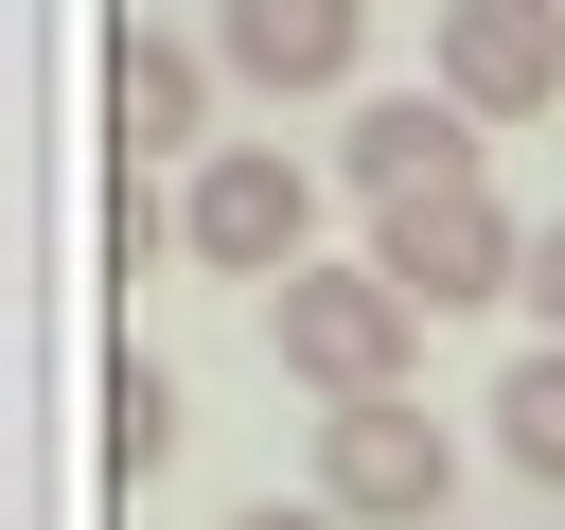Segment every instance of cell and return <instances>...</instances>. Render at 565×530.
<instances>
[{"label":"cell","mask_w":565,"mask_h":530,"mask_svg":"<svg viewBox=\"0 0 565 530\" xmlns=\"http://www.w3.org/2000/svg\"><path fill=\"white\" fill-rule=\"evenodd\" d=\"M494 459L565 495V336H547V353H512V389H494Z\"/></svg>","instance_id":"10"},{"label":"cell","mask_w":565,"mask_h":530,"mask_svg":"<svg viewBox=\"0 0 565 530\" xmlns=\"http://www.w3.org/2000/svg\"><path fill=\"white\" fill-rule=\"evenodd\" d=\"M371 265H388L424 318H459V300H512V283H530V230H512L477 177H441V194H388V212H371Z\"/></svg>","instance_id":"3"},{"label":"cell","mask_w":565,"mask_h":530,"mask_svg":"<svg viewBox=\"0 0 565 530\" xmlns=\"http://www.w3.org/2000/svg\"><path fill=\"white\" fill-rule=\"evenodd\" d=\"M318 495H335L353 530H441V495H459V442H441L406 389H371V406H335V424H318Z\"/></svg>","instance_id":"4"},{"label":"cell","mask_w":565,"mask_h":530,"mask_svg":"<svg viewBox=\"0 0 565 530\" xmlns=\"http://www.w3.org/2000/svg\"><path fill=\"white\" fill-rule=\"evenodd\" d=\"M353 53H371V0H230L212 18V71H247V88H353Z\"/></svg>","instance_id":"7"},{"label":"cell","mask_w":565,"mask_h":530,"mask_svg":"<svg viewBox=\"0 0 565 530\" xmlns=\"http://www.w3.org/2000/svg\"><path fill=\"white\" fill-rule=\"evenodd\" d=\"M441 88L477 124H547L565 106V18L547 0H441Z\"/></svg>","instance_id":"5"},{"label":"cell","mask_w":565,"mask_h":530,"mask_svg":"<svg viewBox=\"0 0 565 530\" xmlns=\"http://www.w3.org/2000/svg\"><path fill=\"white\" fill-rule=\"evenodd\" d=\"M512 300H530V318H547V336H565V212H547V230H530V283H512Z\"/></svg>","instance_id":"12"},{"label":"cell","mask_w":565,"mask_h":530,"mask_svg":"<svg viewBox=\"0 0 565 530\" xmlns=\"http://www.w3.org/2000/svg\"><path fill=\"white\" fill-rule=\"evenodd\" d=\"M300 230H318V177H300L282 141H212V159H194V194H177V247H194L212 283H282V265H300Z\"/></svg>","instance_id":"2"},{"label":"cell","mask_w":565,"mask_h":530,"mask_svg":"<svg viewBox=\"0 0 565 530\" xmlns=\"http://www.w3.org/2000/svg\"><path fill=\"white\" fill-rule=\"evenodd\" d=\"M335 177L388 212V194H441V177H477V106L459 88H371L353 106V141H335Z\"/></svg>","instance_id":"6"},{"label":"cell","mask_w":565,"mask_h":530,"mask_svg":"<svg viewBox=\"0 0 565 530\" xmlns=\"http://www.w3.org/2000/svg\"><path fill=\"white\" fill-rule=\"evenodd\" d=\"M159 247H177V194H159L141 159H106V283H141Z\"/></svg>","instance_id":"11"},{"label":"cell","mask_w":565,"mask_h":530,"mask_svg":"<svg viewBox=\"0 0 565 530\" xmlns=\"http://www.w3.org/2000/svg\"><path fill=\"white\" fill-rule=\"evenodd\" d=\"M159 459H177V371H159V353H141V336H124V353H106V477H124V495H141V477H159Z\"/></svg>","instance_id":"9"},{"label":"cell","mask_w":565,"mask_h":530,"mask_svg":"<svg viewBox=\"0 0 565 530\" xmlns=\"http://www.w3.org/2000/svg\"><path fill=\"white\" fill-rule=\"evenodd\" d=\"M265 336H282V371H300L318 406H371V389H406L424 300H406L388 265H282V283H265Z\"/></svg>","instance_id":"1"},{"label":"cell","mask_w":565,"mask_h":530,"mask_svg":"<svg viewBox=\"0 0 565 530\" xmlns=\"http://www.w3.org/2000/svg\"><path fill=\"white\" fill-rule=\"evenodd\" d=\"M230 530H353V512H335V495H247Z\"/></svg>","instance_id":"13"},{"label":"cell","mask_w":565,"mask_h":530,"mask_svg":"<svg viewBox=\"0 0 565 530\" xmlns=\"http://www.w3.org/2000/svg\"><path fill=\"white\" fill-rule=\"evenodd\" d=\"M547 18H565V0H547Z\"/></svg>","instance_id":"14"},{"label":"cell","mask_w":565,"mask_h":530,"mask_svg":"<svg viewBox=\"0 0 565 530\" xmlns=\"http://www.w3.org/2000/svg\"><path fill=\"white\" fill-rule=\"evenodd\" d=\"M194 124H212V53L124 18V35H106V159H177Z\"/></svg>","instance_id":"8"}]
</instances>
